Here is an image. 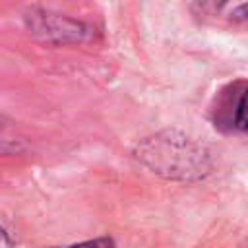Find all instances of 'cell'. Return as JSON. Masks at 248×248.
Instances as JSON below:
<instances>
[{
	"instance_id": "2",
	"label": "cell",
	"mask_w": 248,
	"mask_h": 248,
	"mask_svg": "<svg viewBox=\"0 0 248 248\" xmlns=\"http://www.w3.org/2000/svg\"><path fill=\"white\" fill-rule=\"evenodd\" d=\"M25 25L39 41L52 45L79 43L91 35V27L50 12H37V10L29 12L25 16Z\"/></svg>"
},
{
	"instance_id": "1",
	"label": "cell",
	"mask_w": 248,
	"mask_h": 248,
	"mask_svg": "<svg viewBox=\"0 0 248 248\" xmlns=\"http://www.w3.org/2000/svg\"><path fill=\"white\" fill-rule=\"evenodd\" d=\"M153 172L167 178H202L209 172L207 153L190 138L178 132H161L147 138L136 151Z\"/></svg>"
},
{
	"instance_id": "5",
	"label": "cell",
	"mask_w": 248,
	"mask_h": 248,
	"mask_svg": "<svg viewBox=\"0 0 248 248\" xmlns=\"http://www.w3.org/2000/svg\"><path fill=\"white\" fill-rule=\"evenodd\" d=\"M227 2H229V0H194L196 8H198L200 12H203V14H213V12L221 10Z\"/></svg>"
},
{
	"instance_id": "6",
	"label": "cell",
	"mask_w": 248,
	"mask_h": 248,
	"mask_svg": "<svg viewBox=\"0 0 248 248\" xmlns=\"http://www.w3.org/2000/svg\"><path fill=\"white\" fill-rule=\"evenodd\" d=\"M231 16H232L234 21H246V19H248V2L240 4L238 8H234Z\"/></svg>"
},
{
	"instance_id": "4",
	"label": "cell",
	"mask_w": 248,
	"mask_h": 248,
	"mask_svg": "<svg viewBox=\"0 0 248 248\" xmlns=\"http://www.w3.org/2000/svg\"><path fill=\"white\" fill-rule=\"evenodd\" d=\"M56 248H114V240L103 236V238H95V240H87V242H79L72 246H56Z\"/></svg>"
},
{
	"instance_id": "3",
	"label": "cell",
	"mask_w": 248,
	"mask_h": 248,
	"mask_svg": "<svg viewBox=\"0 0 248 248\" xmlns=\"http://www.w3.org/2000/svg\"><path fill=\"white\" fill-rule=\"evenodd\" d=\"M234 126L238 130H248V91L242 95V99L236 105L234 112Z\"/></svg>"
}]
</instances>
